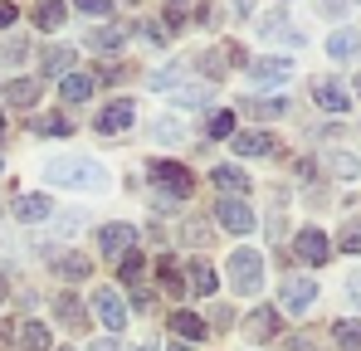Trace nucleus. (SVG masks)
<instances>
[{
  "label": "nucleus",
  "instance_id": "obj_17",
  "mask_svg": "<svg viewBox=\"0 0 361 351\" xmlns=\"http://www.w3.org/2000/svg\"><path fill=\"white\" fill-rule=\"evenodd\" d=\"M171 332L185 337V342H200V337H205V317H195V312L180 307V312H171Z\"/></svg>",
  "mask_w": 361,
  "mask_h": 351
},
{
  "label": "nucleus",
  "instance_id": "obj_11",
  "mask_svg": "<svg viewBox=\"0 0 361 351\" xmlns=\"http://www.w3.org/2000/svg\"><path fill=\"white\" fill-rule=\"evenodd\" d=\"M132 239H137L132 225H108V230H98V249L108 259H122V254H132Z\"/></svg>",
  "mask_w": 361,
  "mask_h": 351
},
{
  "label": "nucleus",
  "instance_id": "obj_3",
  "mask_svg": "<svg viewBox=\"0 0 361 351\" xmlns=\"http://www.w3.org/2000/svg\"><path fill=\"white\" fill-rule=\"evenodd\" d=\"M288 73H293L288 58H254V63H249V83H254V88H283Z\"/></svg>",
  "mask_w": 361,
  "mask_h": 351
},
{
  "label": "nucleus",
  "instance_id": "obj_18",
  "mask_svg": "<svg viewBox=\"0 0 361 351\" xmlns=\"http://www.w3.org/2000/svg\"><path fill=\"white\" fill-rule=\"evenodd\" d=\"M5 98H10L15 108H35V103H39V78H15V83L5 88Z\"/></svg>",
  "mask_w": 361,
  "mask_h": 351
},
{
  "label": "nucleus",
  "instance_id": "obj_43",
  "mask_svg": "<svg viewBox=\"0 0 361 351\" xmlns=\"http://www.w3.org/2000/svg\"><path fill=\"white\" fill-rule=\"evenodd\" d=\"M357 93H361V73H357Z\"/></svg>",
  "mask_w": 361,
  "mask_h": 351
},
{
  "label": "nucleus",
  "instance_id": "obj_4",
  "mask_svg": "<svg viewBox=\"0 0 361 351\" xmlns=\"http://www.w3.org/2000/svg\"><path fill=\"white\" fill-rule=\"evenodd\" d=\"M147 171H152V180H161V185H166L176 200H185V195L195 190V176L185 171V166H176V161H152Z\"/></svg>",
  "mask_w": 361,
  "mask_h": 351
},
{
  "label": "nucleus",
  "instance_id": "obj_7",
  "mask_svg": "<svg viewBox=\"0 0 361 351\" xmlns=\"http://www.w3.org/2000/svg\"><path fill=\"white\" fill-rule=\"evenodd\" d=\"M93 312H98V322H103L108 332H122V327H127V307H122V297L113 288L93 292Z\"/></svg>",
  "mask_w": 361,
  "mask_h": 351
},
{
  "label": "nucleus",
  "instance_id": "obj_13",
  "mask_svg": "<svg viewBox=\"0 0 361 351\" xmlns=\"http://www.w3.org/2000/svg\"><path fill=\"white\" fill-rule=\"evenodd\" d=\"M210 180H215L220 190H230V200H244V195H249V176H244L240 166H215Z\"/></svg>",
  "mask_w": 361,
  "mask_h": 351
},
{
  "label": "nucleus",
  "instance_id": "obj_22",
  "mask_svg": "<svg viewBox=\"0 0 361 351\" xmlns=\"http://www.w3.org/2000/svg\"><path fill=\"white\" fill-rule=\"evenodd\" d=\"M44 73L63 83V78L73 73V49H44Z\"/></svg>",
  "mask_w": 361,
  "mask_h": 351
},
{
  "label": "nucleus",
  "instance_id": "obj_36",
  "mask_svg": "<svg viewBox=\"0 0 361 351\" xmlns=\"http://www.w3.org/2000/svg\"><path fill=\"white\" fill-rule=\"evenodd\" d=\"M342 249H347V254H361V225H352V230L342 234Z\"/></svg>",
  "mask_w": 361,
  "mask_h": 351
},
{
  "label": "nucleus",
  "instance_id": "obj_30",
  "mask_svg": "<svg viewBox=\"0 0 361 351\" xmlns=\"http://www.w3.org/2000/svg\"><path fill=\"white\" fill-rule=\"evenodd\" d=\"M352 49H357V35H352V30H347V35H332V39H327V54H332V58H347Z\"/></svg>",
  "mask_w": 361,
  "mask_h": 351
},
{
  "label": "nucleus",
  "instance_id": "obj_31",
  "mask_svg": "<svg viewBox=\"0 0 361 351\" xmlns=\"http://www.w3.org/2000/svg\"><path fill=\"white\" fill-rule=\"evenodd\" d=\"M205 132H210V137H235V113H215Z\"/></svg>",
  "mask_w": 361,
  "mask_h": 351
},
{
  "label": "nucleus",
  "instance_id": "obj_40",
  "mask_svg": "<svg viewBox=\"0 0 361 351\" xmlns=\"http://www.w3.org/2000/svg\"><path fill=\"white\" fill-rule=\"evenodd\" d=\"M352 297H357V302H361V273H357V278H352Z\"/></svg>",
  "mask_w": 361,
  "mask_h": 351
},
{
  "label": "nucleus",
  "instance_id": "obj_33",
  "mask_svg": "<svg viewBox=\"0 0 361 351\" xmlns=\"http://www.w3.org/2000/svg\"><path fill=\"white\" fill-rule=\"evenodd\" d=\"M152 137H157V142H180V122H171V117H161V122L152 127Z\"/></svg>",
  "mask_w": 361,
  "mask_h": 351
},
{
  "label": "nucleus",
  "instance_id": "obj_16",
  "mask_svg": "<svg viewBox=\"0 0 361 351\" xmlns=\"http://www.w3.org/2000/svg\"><path fill=\"white\" fill-rule=\"evenodd\" d=\"M312 98H317V108H327V113H347V108H352V98H347L337 83H327V78L312 88Z\"/></svg>",
  "mask_w": 361,
  "mask_h": 351
},
{
  "label": "nucleus",
  "instance_id": "obj_25",
  "mask_svg": "<svg viewBox=\"0 0 361 351\" xmlns=\"http://www.w3.org/2000/svg\"><path fill=\"white\" fill-rule=\"evenodd\" d=\"M35 132H39V137H68V132H73V122L59 117V113H49V117H35Z\"/></svg>",
  "mask_w": 361,
  "mask_h": 351
},
{
  "label": "nucleus",
  "instance_id": "obj_8",
  "mask_svg": "<svg viewBox=\"0 0 361 351\" xmlns=\"http://www.w3.org/2000/svg\"><path fill=\"white\" fill-rule=\"evenodd\" d=\"M293 249H298L302 264H312V269H322V264L332 259V244H327V234H322V230H298Z\"/></svg>",
  "mask_w": 361,
  "mask_h": 351
},
{
  "label": "nucleus",
  "instance_id": "obj_9",
  "mask_svg": "<svg viewBox=\"0 0 361 351\" xmlns=\"http://www.w3.org/2000/svg\"><path fill=\"white\" fill-rule=\"evenodd\" d=\"M132 117H137V103H132V98H113V103L98 113L93 127H98V132H122V127H132Z\"/></svg>",
  "mask_w": 361,
  "mask_h": 351
},
{
  "label": "nucleus",
  "instance_id": "obj_21",
  "mask_svg": "<svg viewBox=\"0 0 361 351\" xmlns=\"http://www.w3.org/2000/svg\"><path fill=\"white\" fill-rule=\"evenodd\" d=\"M15 337H20L25 351H49V327H44V322H25Z\"/></svg>",
  "mask_w": 361,
  "mask_h": 351
},
{
  "label": "nucleus",
  "instance_id": "obj_32",
  "mask_svg": "<svg viewBox=\"0 0 361 351\" xmlns=\"http://www.w3.org/2000/svg\"><path fill=\"white\" fill-rule=\"evenodd\" d=\"M122 39H127V35H122V30H98V35H93V39H88V44H93V49H118Z\"/></svg>",
  "mask_w": 361,
  "mask_h": 351
},
{
  "label": "nucleus",
  "instance_id": "obj_27",
  "mask_svg": "<svg viewBox=\"0 0 361 351\" xmlns=\"http://www.w3.org/2000/svg\"><path fill=\"white\" fill-rule=\"evenodd\" d=\"M142 269H147L142 254H122V259H118V278H122V283H142Z\"/></svg>",
  "mask_w": 361,
  "mask_h": 351
},
{
  "label": "nucleus",
  "instance_id": "obj_45",
  "mask_svg": "<svg viewBox=\"0 0 361 351\" xmlns=\"http://www.w3.org/2000/svg\"><path fill=\"white\" fill-rule=\"evenodd\" d=\"M63 351H73V347H63Z\"/></svg>",
  "mask_w": 361,
  "mask_h": 351
},
{
  "label": "nucleus",
  "instance_id": "obj_1",
  "mask_svg": "<svg viewBox=\"0 0 361 351\" xmlns=\"http://www.w3.org/2000/svg\"><path fill=\"white\" fill-rule=\"evenodd\" d=\"M44 176H49V185H78V190H103L108 185V171L88 156H59V161L44 166Z\"/></svg>",
  "mask_w": 361,
  "mask_h": 351
},
{
  "label": "nucleus",
  "instance_id": "obj_28",
  "mask_svg": "<svg viewBox=\"0 0 361 351\" xmlns=\"http://www.w3.org/2000/svg\"><path fill=\"white\" fill-rule=\"evenodd\" d=\"M59 273L68 278V283H78V278H88L93 269H88V259H78V254H68V259H59Z\"/></svg>",
  "mask_w": 361,
  "mask_h": 351
},
{
  "label": "nucleus",
  "instance_id": "obj_41",
  "mask_svg": "<svg viewBox=\"0 0 361 351\" xmlns=\"http://www.w3.org/2000/svg\"><path fill=\"white\" fill-rule=\"evenodd\" d=\"M0 302H5V278H0Z\"/></svg>",
  "mask_w": 361,
  "mask_h": 351
},
{
  "label": "nucleus",
  "instance_id": "obj_5",
  "mask_svg": "<svg viewBox=\"0 0 361 351\" xmlns=\"http://www.w3.org/2000/svg\"><path fill=\"white\" fill-rule=\"evenodd\" d=\"M317 302V283L312 278H283V288H279V307L283 312H307Z\"/></svg>",
  "mask_w": 361,
  "mask_h": 351
},
{
  "label": "nucleus",
  "instance_id": "obj_10",
  "mask_svg": "<svg viewBox=\"0 0 361 351\" xmlns=\"http://www.w3.org/2000/svg\"><path fill=\"white\" fill-rule=\"evenodd\" d=\"M279 332V307H254L249 317H244V337L249 342H269Z\"/></svg>",
  "mask_w": 361,
  "mask_h": 351
},
{
  "label": "nucleus",
  "instance_id": "obj_38",
  "mask_svg": "<svg viewBox=\"0 0 361 351\" xmlns=\"http://www.w3.org/2000/svg\"><path fill=\"white\" fill-rule=\"evenodd\" d=\"M15 20H20V10H15V5H0V30H10Z\"/></svg>",
  "mask_w": 361,
  "mask_h": 351
},
{
  "label": "nucleus",
  "instance_id": "obj_34",
  "mask_svg": "<svg viewBox=\"0 0 361 351\" xmlns=\"http://www.w3.org/2000/svg\"><path fill=\"white\" fill-rule=\"evenodd\" d=\"M78 15H93V20H103V15H113V5H108V0H78Z\"/></svg>",
  "mask_w": 361,
  "mask_h": 351
},
{
  "label": "nucleus",
  "instance_id": "obj_29",
  "mask_svg": "<svg viewBox=\"0 0 361 351\" xmlns=\"http://www.w3.org/2000/svg\"><path fill=\"white\" fill-rule=\"evenodd\" d=\"M59 20H63V5H35V25L39 30H54Z\"/></svg>",
  "mask_w": 361,
  "mask_h": 351
},
{
  "label": "nucleus",
  "instance_id": "obj_23",
  "mask_svg": "<svg viewBox=\"0 0 361 351\" xmlns=\"http://www.w3.org/2000/svg\"><path fill=\"white\" fill-rule=\"evenodd\" d=\"M332 342H337V351H361V322H337L332 327Z\"/></svg>",
  "mask_w": 361,
  "mask_h": 351
},
{
  "label": "nucleus",
  "instance_id": "obj_12",
  "mask_svg": "<svg viewBox=\"0 0 361 351\" xmlns=\"http://www.w3.org/2000/svg\"><path fill=\"white\" fill-rule=\"evenodd\" d=\"M240 156H274V152H283L269 132H235V142H230Z\"/></svg>",
  "mask_w": 361,
  "mask_h": 351
},
{
  "label": "nucleus",
  "instance_id": "obj_14",
  "mask_svg": "<svg viewBox=\"0 0 361 351\" xmlns=\"http://www.w3.org/2000/svg\"><path fill=\"white\" fill-rule=\"evenodd\" d=\"M240 113L244 117H259V122H274V117L288 113V103H283V98H244Z\"/></svg>",
  "mask_w": 361,
  "mask_h": 351
},
{
  "label": "nucleus",
  "instance_id": "obj_44",
  "mask_svg": "<svg viewBox=\"0 0 361 351\" xmlns=\"http://www.w3.org/2000/svg\"><path fill=\"white\" fill-rule=\"evenodd\" d=\"M137 351H152V347H137Z\"/></svg>",
  "mask_w": 361,
  "mask_h": 351
},
{
  "label": "nucleus",
  "instance_id": "obj_2",
  "mask_svg": "<svg viewBox=\"0 0 361 351\" xmlns=\"http://www.w3.org/2000/svg\"><path fill=\"white\" fill-rule=\"evenodd\" d=\"M230 283L240 292H259L264 288V259L254 249H235L230 254Z\"/></svg>",
  "mask_w": 361,
  "mask_h": 351
},
{
  "label": "nucleus",
  "instance_id": "obj_39",
  "mask_svg": "<svg viewBox=\"0 0 361 351\" xmlns=\"http://www.w3.org/2000/svg\"><path fill=\"white\" fill-rule=\"evenodd\" d=\"M93 351H118V342H93Z\"/></svg>",
  "mask_w": 361,
  "mask_h": 351
},
{
  "label": "nucleus",
  "instance_id": "obj_42",
  "mask_svg": "<svg viewBox=\"0 0 361 351\" xmlns=\"http://www.w3.org/2000/svg\"><path fill=\"white\" fill-rule=\"evenodd\" d=\"M0 137H5V113H0Z\"/></svg>",
  "mask_w": 361,
  "mask_h": 351
},
{
  "label": "nucleus",
  "instance_id": "obj_6",
  "mask_svg": "<svg viewBox=\"0 0 361 351\" xmlns=\"http://www.w3.org/2000/svg\"><path fill=\"white\" fill-rule=\"evenodd\" d=\"M215 220L225 225V234H254V210H249L244 200H230V195H225V200L215 205Z\"/></svg>",
  "mask_w": 361,
  "mask_h": 351
},
{
  "label": "nucleus",
  "instance_id": "obj_26",
  "mask_svg": "<svg viewBox=\"0 0 361 351\" xmlns=\"http://www.w3.org/2000/svg\"><path fill=\"white\" fill-rule=\"evenodd\" d=\"M157 278H161V288H166V292H176V297L185 292V278H180V269L171 264V259H161V264H157Z\"/></svg>",
  "mask_w": 361,
  "mask_h": 351
},
{
  "label": "nucleus",
  "instance_id": "obj_24",
  "mask_svg": "<svg viewBox=\"0 0 361 351\" xmlns=\"http://www.w3.org/2000/svg\"><path fill=\"white\" fill-rule=\"evenodd\" d=\"M54 317H59L63 327H83V302H78V297H68V292H63L59 302H54Z\"/></svg>",
  "mask_w": 361,
  "mask_h": 351
},
{
  "label": "nucleus",
  "instance_id": "obj_20",
  "mask_svg": "<svg viewBox=\"0 0 361 351\" xmlns=\"http://www.w3.org/2000/svg\"><path fill=\"white\" fill-rule=\"evenodd\" d=\"M44 215H49V195H20L15 200V220L30 225V220H44Z\"/></svg>",
  "mask_w": 361,
  "mask_h": 351
},
{
  "label": "nucleus",
  "instance_id": "obj_15",
  "mask_svg": "<svg viewBox=\"0 0 361 351\" xmlns=\"http://www.w3.org/2000/svg\"><path fill=\"white\" fill-rule=\"evenodd\" d=\"M93 88H98V78H93V73H68V78L59 83L63 103H83V98H93Z\"/></svg>",
  "mask_w": 361,
  "mask_h": 351
},
{
  "label": "nucleus",
  "instance_id": "obj_19",
  "mask_svg": "<svg viewBox=\"0 0 361 351\" xmlns=\"http://www.w3.org/2000/svg\"><path fill=\"white\" fill-rule=\"evenodd\" d=\"M185 269H190V288H195V292H205V297H210V292L220 288V278H215V269H210L205 259H190Z\"/></svg>",
  "mask_w": 361,
  "mask_h": 351
},
{
  "label": "nucleus",
  "instance_id": "obj_37",
  "mask_svg": "<svg viewBox=\"0 0 361 351\" xmlns=\"http://www.w3.org/2000/svg\"><path fill=\"white\" fill-rule=\"evenodd\" d=\"M180 20H185V5H166V35H171V30H176Z\"/></svg>",
  "mask_w": 361,
  "mask_h": 351
},
{
  "label": "nucleus",
  "instance_id": "obj_35",
  "mask_svg": "<svg viewBox=\"0 0 361 351\" xmlns=\"http://www.w3.org/2000/svg\"><path fill=\"white\" fill-rule=\"evenodd\" d=\"M205 98H210V88H180V93H176L180 108H195V103H205Z\"/></svg>",
  "mask_w": 361,
  "mask_h": 351
}]
</instances>
